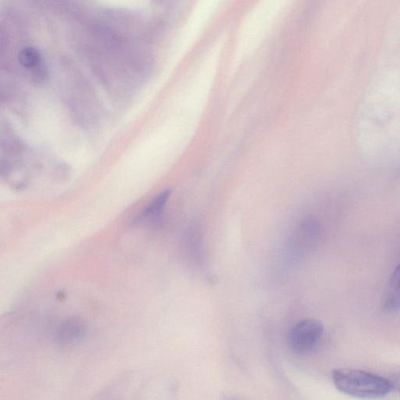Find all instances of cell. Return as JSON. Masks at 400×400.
<instances>
[{"label":"cell","mask_w":400,"mask_h":400,"mask_svg":"<svg viewBox=\"0 0 400 400\" xmlns=\"http://www.w3.org/2000/svg\"><path fill=\"white\" fill-rule=\"evenodd\" d=\"M332 380L342 394L358 399L382 398L394 389L391 381L381 376L350 368L333 371Z\"/></svg>","instance_id":"1"},{"label":"cell","mask_w":400,"mask_h":400,"mask_svg":"<svg viewBox=\"0 0 400 400\" xmlns=\"http://www.w3.org/2000/svg\"><path fill=\"white\" fill-rule=\"evenodd\" d=\"M324 326L316 319H306L295 325L289 335V346L297 354L313 350L322 338Z\"/></svg>","instance_id":"2"},{"label":"cell","mask_w":400,"mask_h":400,"mask_svg":"<svg viewBox=\"0 0 400 400\" xmlns=\"http://www.w3.org/2000/svg\"><path fill=\"white\" fill-rule=\"evenodd\" d=\"M41 59V55L33 47H27L23 49L19 56L21 65L25 68H33L38 65Z\"/></svg>","instance_id":"5"},{"label":"cell","mask_w":400,"mask_h":400,"mask_svg":"<svg viewBox=\"0 0 400 400\" xmlns=\"http://www.w3.org/2000/svg\"><path fill=\"white\" fill-rule=\"evenodd\" d=\"M393 388L400 391V375L396 376L393 379L390 380Z\"/></svg>","instance_id":"6"},{"label":"cell","mask_w":400,"mask_h":400,"mask_svg":"<svg viewBox=\"0 0 400 400\" xmlns=\"http://www.w3.org/2000/svg\"><path fill=\"white\" fill-rule=\"evenodd\" d=\"M171 194V190H165L161 194H159L144 211L141 219L152 221L161 217L167 203L170 199Z\"/></svg>","instance_id":"4"},{"label":"cell","mask_w":400,"mask_h":400,"mask_svg":"<svg viewBox=\"0 0 400 400\" xmlns=\"http://www.w3.org/2000/svg\"><path fill=\"white\" fill-rule=\"evenodd\" d=\"M383 308L387 311L400 310V265L394 271L383 299Z\"/></svg>","instance_id":"3"}]
</instances>
